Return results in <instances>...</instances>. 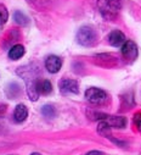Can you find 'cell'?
Wrapping results in <instances>:
<instances>
[{"instance_id":"5bb4252c","label":"cell","mask_w":141,"mask_h":155,"mask_svg":"<svg viewBox=\"0 0 141 155\" xmlns=\"http://www.w3.org/2000/svg\"><path fill=\"white\" fill-rule=\"evenodd\" d=\"M8 20H9L8 9L4 5H0V29H2L5 26V23L8 22Z\"/></svg>"},{"instance_id":"30bf717a","label":"cell","mask_w":141,"mask_h":155,"mask_svg":"<svg viewBox=\"0 0 141 155\" xmlns=\"http://www.w3.org/2000/svg\"><path fill=\"white\" fill-rule=\"evenodd\" d=\"M28 116V110L24 104H18L14 111V119L16 122H23Z\"/></svg>"},{"instance_id":"8992f818","label":"cell","mask_w":141,"mask_h":155,"mask_svg":"<svg viewBox=\"0 0 141 155\" xmlns=\"http://www.w3.org/2000/svg\"><path fill=\"white\" fill-rule=\"evenodd\" d=\"M122 55L128 60H134L137 56V47L133 41H127L122 45Z\"/></svg>"},{"instance_id":"8fae6325","label":"cell","mask_w":141,"mask_h":155,"mask_svg":"<svg viewBox=\"0 0 141 155\" xmlns=\"http://www.w3.org/2000/svg\"><path fill=\"white\" fill-rule=\"evenodd\" d=\"M52 91V86L50 83V81L48 80H39L38 83H37V92L38 94H43V95H46L49 93H51Z\"/></svg>"},{"instance_id":"7a4b0ae2","label":"cell","mask_w":141,"mask_h":155,"mask_svg":"<svg viewBox=\"0 0 141 155\" xmlns=\"http://www.w3.org/2000/svg\"><path fill=\"white\" fill-rule=\"evenodd\" d=\"M122 0H99V8L106 18H113L119 9Z\"/></svg>"},{"instance_id":"3957f363","label":"cell","mask_w":141,"mask_h":155,"mask_svg":"<svg viewBox=\"0 0 141 155\" xmlns=\"http://www.w3.org/2000/svg\"><path fill=\"white\" fill-rule=\"evenodd\" d=\"M96 39H97V35H96L95 29L89 26L82 27L77 33V42L84 47L94 45L96 43Z\"/></svg>"},{"instance_id":"9c48e42d","label":"cell","mask_w":141,"mask_h":155,"mask_svg":"<svg viewBox=\"0 0 141 155\" xmlns=\"http://www.w3.org/2000/svg\"><path fill=\"white\" fill-rule=\"evenodd\" d=\"M103 120L111 127H116V128H124L127 125L125 117H122V116H106Z\"/></svg>"},{"instance_id":"5b68a950","label":"cell","mask_w":141,"mask_h":155,"mask_svg":"<svg viewBox=\"0 0 141 155\" xmlns=\"http://www.w3.org/2000/svg\"><path fill=\"white\" fill-rule=\"evenodd\" d=\"M60 91L63 94H77L79 92V86L78 82L74 80H69V78H63L58 83Z\"/></svg>"},{"instance_id":"e0dca14e","label":"cell","mask_w":141,"mask_h":155,"mask_svg":"<svg viewBox=\"0 0 141 155\" xmlns=\"http://www.w3.org/2000/svg\"><path fill=\"white\" fill-rule=\"evenodd\" d=\"M86 155H103V153L97 151V150H92V151H89Z\"/></svg>"},{"instance_id":"ac0fdd59","label":"cell","mask_w":141,"mask_h":155,"mask_svg":"<svg viewBox=\"0 0 141 155\" xmlns=\"http://www.w3.org/2000/svg\"><path fill=\"white\" fill-rule=\"evenodd\" d=\"M30 155H40V154H39V153H32Z\"/></svg>"},{"instance_id":"2e32d148","label":"cell","mask_w":141,"mask_h":155,"mask_svg":"<svg viewBox=\"0 0 141 155\" xmlns=\"http://www.w3.org/2000/svg\"><path fill=\"white\" fill-rule=\"evenodd\" d=\"M134 122H135V126L141 131V114H136V115H135Z\"/></svg>"},{"instance_id":"52a82bcc","label":"cell","mask_w":141,"mask_h":155,"mask_svg":"<svg viewBox=\"0 0 141 155\" xmlns=\"http://www.w3.org/2000/svg\"><path fill=\"white\" fill-rule=\"evenodd\" d=\"M62 66V59L56 56V55H50L45 60V67L50 73H56L60 71Z\"/></svg>"},{"instance_id":"4fadbf2b","label":"cell","mask_w":141,"mask_h":155,"mask_svg":"<svg viewBox=\"0 0 141 155\" xmlns=\"http://www.w3.org/2000/svg\"><path fill=\"white\" fill-rule=\"evenodd\" d=\"M14 20H15L16 23H18V25H21V26H26V25L29 23L28 17H27L23 12H21V11H16V12H15V15H14Z\"/></svg>"},{"instance_id":"6da1fadb","label":"cell","mask_w":141,"mask_h":155,"mask_svg":"<svg viewBox=\"0 0 141 155\" xmlns=\"http://www.w3.org/2000/svg\"><path fill=\"white\" fill-rule=\"evenodd\" d=\"M22 77H23V80L27 84V93H28V97L29 99L32 100H37L38 99V92H37V83H38V78H37V76L34 74L33 70H29V68H24L22 70V73L18 72Z\"/></svg>"},{"instance_id":"7c38bea8","label":"cell","mask_w":141,"mask_h":155,"mask_svg":"<svg viewBox=\"0 0 141 155\" xmlns=\"http://www.w3.org/2000/svg\"><path fill=\"white\" fill-rule=\"evenodd\" d=\"M24 47L23 45H21V44H16V45H14L11 49H10V51H9V58L11 59V60H18V59H21L23 55H24Z\"/></svg>"},{"instance_id":"ba28073f","label":"cell","mask_w":141,"mask_h":155,"mask_svg":"<svg viewBox=\"0 0 141 155\" xmlns=\"http://www.w3.org/2000/svg\"><path fill=\"white\" fill-rule=\"evenodd\" d=\"M125 35L121 31H113L108 35V43L113 47H121L125 43Z\"/></svg>"},{"instance_id":"277c9868","label":"cell","mask_w":141,"mask_h":155,"mask_svg":"<svg viewBox=\"0 0 141 155\" xmlns=\"http://www.w3.org/2000/svg\"><path fill=\"white\" fill-rule=\"evenodd\" d=\"M85 98L92 104H102L107 100V93L99 88H89L85 92Z\"/></svg>"},{"instance_id":"9a60e30c","label":"cell","mask_w":141,"mask_h":155,"mask_svg":"<svg viewBox=\"0 0 141 155\" xmlns=\"http://www.w3.org/2000/svg\"><path fill=\"white\" fill-rule=\"evenodd\" d=\"M42 112L45 117H49V119H52L56 116V110L52 105H44L42 109Z\"/></svg>"}]
</instances>
